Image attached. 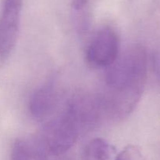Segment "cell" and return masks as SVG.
Listing matches in <instances>:
<instances>
[{"label": "cell", "mask_w": 160, "mask_h": 160, "mask_svg": "<svg viewBox=\"0 0 160 160\" xmlns=\"http://www.w3.org/2000/svg\"><path fill=\"white\" fill-rule=\"evenodd\" d=\"M120 55V39L111 27H104L95 33L88 45L85 59L95 68H107Z\"/></svg>", "instance_id": "cell-4"}, {"label": "cell", "mask_w": 160, "mask_h": 160, "mask_svg": "<svg viewBox=\"0 0 160 160\" xmlns=\"http://www.w3.org/2000/svg\"><path fill=\"white\" fill-rule=\"evenodd\" d=\"M61 93L52 83L44 85L36 89L29 100L31 116L39 122H45L59 112Z\"/></svg>", "instance_id": "cell-6"}, {"label": "cell", "mask_w": 160, "mask_h": 160, "mask_svg": "<svg viewBox=\"0 0 160 160\" xmlns=\"http://www.w3.org/2000/svg\"><path fill=\"white\" fill-rule=\"evenodd\" d=\"M63 110L72 119L80 133L92 131L106 119L100 95L78 93L70 98Z\"/></svg>", "instance_id": "cell-3"}, {"label": "cell", "mask_w": 160, "mask_h": 160, "mask_svg": "<svg viewBox=\"0 0 160 160\" xmlns=\"http://www.w3.org/2000/svg\"><path fill=\"white\" fill-rule=\"evenodd\" d=\"M23 0H4L0 16V68L14 50L20 31Z\"/></svg>", "instance_id": "cell-5"}, {"label": "cell", "mask_w": 160, "mask_h": 160, "mask_svg": "<svg viewBox=\"0 0 160 160\" xmlns=\"http://www.w3.org/2000/svg\"><path fill=\"white\" fill-rule=\"evenodd\" d=\"M81 134L63 109L45 122L38 142L47 155L58 156L70 150Z\"/></svg>", "instance_id": "cell-2"}, {"label": "cell", "mask_w": 160, "mask_h": 160, "mask_svg": "<svg viewBox=\"0 0 160 160\" xmlns=\"http://www.w3.org/2000/svg\"><path fill=\"white\" fill-rule=\"evenodd\" d=\"M117 154L112 144L102 138H95L85 147L84 160H116Z\"/></svg>", "instance_id": "cell-8"}, {"label": "cell", "mask_w": 160, "mask_h": 160, "mask_svg": "<svg viewBox=\"0 0 160 160\" xmlns=\"http://www.w3.org/2000/svg\"><path fill=\"white\" fill-rule=\"evenodd\" d=\"M148 61L140 44L128 46L106 68V88L100 94L106 119L119 122L135 109L145 90Z\"/></svg>", "instance_id": "cell-1"}, {"label": "cell", "mask_w": 160, "mask_h": 160, "mask_svg": "<svg viewBox=\"0 0 160 160\" xmlns=\"http://www.w3.org/2000/svg\"><path fill=\"white\" fill-rule=\"evenodd\" d=\"M71 13L73 24L78 33L87 32L92 24L90 0H72Z\"/></svg>", "instance_id": "cell-9"}, {"label": "cell", "mask_w": 160, "mask_h": 160, "mask_svg": "<svg viewBox=\"0 0 160 160\" xmlns=\"http://www.w3.org/2000/svg\"><path fill=\"white\" fill-rule=\"evenodd\" d=\"M116 160H146V158L138 147L128 145L117 154Z\"/></svg>", "instance_id": "cell-10"}, {"label": "cell", "mask_w": 160, "mask_h": 160, "mask_svg": "<svg viewBox=\"0 0 160 160\" xmlns=\"http://www.w3.org/2000/svg\"><path fill=\"white\" fill-rule=\"evenodd\" d=\"M12 160H48V155L38 140L20 138L13 144Z\"/></svg>", "instance_id": "cell-7"}]
</instances>
